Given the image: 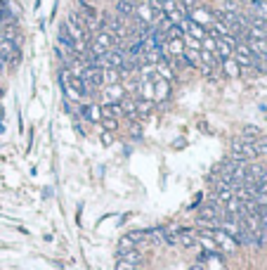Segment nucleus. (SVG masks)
Wrapping results in <instances>:
<instances>
[{
	"label": "nucleus",
	"mask_w": 267,
	"mask_h": 270,
	"mask_svg": "<svg viewBox=\"0 0 267 270\" xmlns=\"http://www.w3.org/2000/svg\"><path fill=\"white\" fill-rule=\"evenodd\" d=\"M187 17H189L194 24H199V26H211L213 24V14L208 12V10H204V7H194Z\"/></svg>",
	"instance_id": "5"
},
{
	"label": "nucleus",
	"mask_w": 267,
	"mask_h": 270,
	"mask_svg": "<svg viewBox=\"0 0 267 270\" xmlns=\"http://www.w3.org/2000/svg\"><path fill=\"white\" fill-rule=\"evenodd\" d=\"M0 38L7 41V43L19 45V31H17V24H3V36H0Z\"/></svg>",
	"instance_id": "7"
},
{
	"label": "nucleus",
	"mask_w": 267,
	"mask_h": 270,
	"mask_svg": "<svg viewBox=\"0 0 267 270\" xmlns=\"http://www.w3.org/2000/svg\"><path fill=\"white\" fill-rule=\"evenodd\" d=\"M220 69H225L227 76H237V74H239V64H237V62L232 59V57H229V59H222Z\"/></svg>",
	"instance_id": "12"
},
{
	"label": "nucleus",
	"mask_w": 267,
	"mask_h": 270,
	"mask_svg": "<svg viewBox=\"0 0 267 270\" xmlns=\"http://www.w3.org/2000/svg\"><path fill=\"white\" fill-rule=\"evenodd\" d=\"M116 17L130 21L135 17V3H130V0H116Z\"/></svg>",
	"instance_id": "6"
},
{
	"label": "nucleus",
	"mask_w": 267,
	"mask_h": 270,
	"mask_svg": "<svg viewBox=\"0 0 267 270\" xmlns=\"http://www.w3.org/2000/svg\"><path fill=\"white\" fill-rule=\"evenodd\" d=\"M81 111H83V116L90 118V121H97V118L102 116V114H99V107H95V104H85V107H81Z\"/></svg>",
	"instance_id": "13"
},
{
	"label": "nucleus",
	"mask_w": 267,
	"mask_h": 270,
	"mask_svg": "<svg viewBox=\"0 0 267 270\" xmlns=\"http://www.w3.org/2000/svg\"><path fill=\"white\" fill-rule=\"evenodd\" d=\"M260 135H262V133H260L258 126H244V138L255 140V138H260Z\"/></svg>",
	"instance_id": "15"
},
{
	"label": "nucleus",
	"mask_w": 267,
	"mask_h": 270,
	"mask_svg": "<svg viewBox=\"0 0 267 270\" xmlns=\"http://www.w3.org/2000/svg\"><path fill=\"white\" fill-rule=\"evenodd\" d=\"M213 239H218L220 244H222V247H225V249H229L232 251L234 247H237V239H234L232 235H227V232H222V230H213Z\"/></svg>",
	"instance_id": "8"
},
{
	"label": "nucleus",
	"mask_w": 267,
	"mask_h": 270,
	"mask_svg": "<svg viewBox=\"0 0 267 270\" xmlns=\"http://www.w3.org/2000/svg\"><path fill=\"white\" fill-rule=\"evenodd\" d=\"M189 270H204V263H194Z\"/></svg>",
	"instance_id": "17"
},
{
	"label": "nucleus",
	"mask_w": 267,
	"mask_h": 270,
	"mask_svg": "<svg viewBox=\"0 0 267 270\" xmlns=\"http://www.w3.org/2000/svg\"><path fill=\"white\" fill-rule=\"evenodd\" d=\"M104 97H107V102L111 104H121L123 102V97H125V90L121 83H111L104 88Z\"/></svg>",
	"instance_id": "4"
},
{
	"label": "nucleus",
	"mask_w": 267,
	"mask_h": 270,
	"mask_svg": "<svg viewBox=\"0 0 267 270\" xmlns=\"http://www.w3.org/2000/svg\"><path fill=\"white\" fill-rule=\"evenodd\" d=\"M88 3H97V0H88Z\"/></svg>",
	"instance_id": "19"
},
{
	"label": "nucleus",
	"mask_w": 267,
	"mask_h": 270,
	"mask_svg": "<svg viewBox=\"0 0 267 270\" xmlns=\"http://www.w3.org/2000/svg\"><path fill=\"white\" fill-rule=\"evenodd\" d=\"M251 7H253V14L267 19V0H251Z\"/></svg>",
	"instance_id": "14"
},
{
	"label": "nucleus",
	"mask_w": 267,
	"mask_h": 270,
	"mask_svg": "<svg viewBox=\"0 0 267 270\" xmlns=\"http://www.w3.org/2000/svg\"><path fill=\"white\" fill-rule=\"evenodd\" d=\"M253 157L260 159V157H267V138H255L253 140Z\"/></svg>",
	"instance_id": "10"
},
{
	"label": "nucleus",
	"mask_w": 267,
	"mask_h": 270,
	"mask_svg": "<svg viewBox=\"0 0 267 270\" xmlns=\"http://www.w3.org/2000/svg\"><path fill=\"white\" fill-rule=\"evenodd\" d=\"M102 124H104V128H107L109 133L118 131V121H116V118H102Z\"/></svg>",
	"instance_id": "16"
},
{
	"label": "nucleus",
	"mask_w": 267,
	"mask_h": 270,
	"mask_svg": "<svg viewBox=\"0 0 267 270\" xmlns=\"http://www.w3.org/2000/svg\"><path fill=\"white\" fill-rule=\"evenodd\" d=\"M99 111H102V118H116V121H118V116L123 114L121 104H111V102H107L104 107H99Z\"/></svg>",
	"instance_id": "9"
},
{
	"label": "nucleus",
	"mask_w": 267,
	"mask_h": 270,
	"mask_svg": "<svg viewBox=\"0 0 267 270\" xmlns=\"http://www.w3.org/2000/svg\"><path fill=\"white\" fill-rule=\"evenodd\" d=\"M158 3H161V5H163V3H168V0H158Z\"/></svg>",
	"instance_id": "18"
},
{
	"label": "nucleus",
	"mask_w": 267,
	"mask_h": 270,
	"mask_svg": "<svg viewBox=\"0 0 267 270\" xmlns=\"http://www.w3.org/2000/svg\"><path fill=\"white\" fill-rule=\"evenodd\" d=\"M81 78H83V83H85V88H88V95H92V90L104 85L102 67H95V64H88V67L81 71Z\"/></svg>",
	"instance_id": "2"
},
{
	"label": "nucleus",
	"mask_w": 267,
	"mask_h": 270,
	"mask_svg": "<svg viewBox=\"0 0 267 270\" xmlns=\"http://www.w3.org/2000/svg\"><path fill=\"white\" fill-rule=\"evenodd\" d=\"M59 83H62L69 100H85V97H88V88H85V83H83V78L78 76V74H71V71L62 69Z\"/></svg>",
	"instance_id": "1"
},
{
	"label": "nucleus",
	"mask_w": 267,
	"mask_h": 270,
	"mask_svg": "<svg viewBox=\"0 0 267 270\" xmlns=\"http://www.w3.org/2000/svg\"><path fill=\"white\" fill-rule=\"evenodd\" d=\"M232 59L239 67H253L255 69V64H258V59H255V55L251 52V48H248L246 43L241 41V43H237L234 45V52H232Z\"/></svg>",
	"instance_id": "3"
},
{
	"label": "nucleus",
	"mask_w": 267,
	"mask_h": 270,
	"mask_svg": "<svg viewBox=\"0 0 267 270\" xmlns=\"http://www.w3.org/2000/svg\"><path fill=\"white\" fill-rule=\"evenodd\" d=\"M132 249H137L135 239H132L130 235H125L123 239L118 242V256H123V254H128V251H132Z\"/></svg>",
	"instance_id": "11"
}]
</instances>
